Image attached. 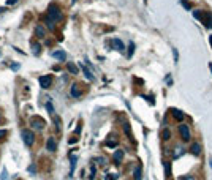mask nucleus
I'll return each mask as SVG.
<instances>
[{"mask_svg": "<svg viewBox=\"0 0 212 180\" xmlns=\"http://www.w3.org/2000/svg\"><path fill=\"white\" fill-rule=\"evenodd\" d=\"M21 136H22V141H24V144H25L27 147L33 145V142H35V134L30 131V130H22V131H21Z\"/></svg>", "mask_w": 212, "mask_h": 180, "instance_id": "obj_2", "label": "nucleus"}, {"mask_svg": "<svg viewBox=\"0 0 212 180\" xmlns=\"http://www.w3.org/2000/svg\"><path fill=\"white\" fill-rule=\"evenodd\" d=\"M70 93H71V96L73 98H79V96H81V90H79L78 88V85H71V90H70Z\"/></svg>", "mask_w": 212, "mask_h": 180, "instance_id": "obj_13", "label": "nucleus"}, {"mask_svg": "<svg viewBox=\"0 0 212 180\" xmlns=\"http://www.w3.org/2000/svg\"><path fill=\"white\" fill-rule=\"evenodd\" d=\"M190 152H192L193 155H199V153H201V145H199V144H193V145L190 147Z\"/></svg>", "mask_w": 212, "mask_h": 180, "instance_id": "obj_18", "label": "nucleus"}, {"mask_svg": "<svg viewBox=\"0 0 212 180\" xmlns=\"http://www.w3.org/2000/svg\"><path fill=\"white\" fill-rule=\"evenodd\" d=\"M11 70H14V71H17V70H19V65H17V63H13V65H11Z\"/></svg>", "mask_w": 212, "mask_h": 180, "instance_id": "obj_31", "label": "nucleus"}, {"mask_svg": "<svg viewBox=\"0 0 212 180\" xmlns=\"http://www.w3.org/2000/svg\"><path fill=\"white\" fill-rule=\"evenodd\" d=\"M106 145H108V147H116V145H117V141H116V139H109V141H106Z\"/></svg>", "mask_w": 212, "mask_h": 180, "instance_id": "obj_24", "label": "nucleus"}, {"mask_svg": "<svg viewBox=\"0 0 212 180\" xmlns=\"http://www.w3.org/2000/svg\"><path fill=\"white\" fill-rule=\"evenodd\" d=\"M48 17H49V19H52L54 22L62 19V11H60V8H59L55 3H52L51 7L48 8Z\"/></svg>", "mask_w": 212, "mask_h": 180, "instance_id": "obj_1", "label": "nucleus"}, {"mask_svg": "<svg viewBox=\"0 0 212 180\" xmlns=\"http://www.w3.org/2000/svg\"><path fill=\"white\" fill-rule=\"evenodd\" d=\"M67 70H68L71 74H78V73H79V68L76 66L75 63H67Z\"/></svg>", "mask_w": 212, "mask_h": 180, "instance_id": "obj_17", "label": "nucleus"}, {"mask_svg": "<svg viewBox=\"0 0 212 180\" xmlns=\"http://www.w3.org/2000/svg\"><path fill=\"white\" fill-rule=\"evenodd\" d=\"M193 16H195L196 19H199V17H201V13H199V11H193Z\"/></svg>", "mask_w": 212, "mask_h": 180, "instance_id": "obj_32", "label": "nucleus"}, {"mask_svg": "<svg viewBox=\"0 0 212 180\" xmlns=\"http://www.w3.org/2000/svg\"><path fill=\"white\" fill-rule=\"evenodd\" d=\"M211 44H212V35H211Z\"/></svg>", "mask_w": 212, "mask_h": 180, "instance_id": "obj_36", "label": "nucleus"}, {"mask_svg": "<svg viewBox=\"0 0 212 180\" xmlns=\"http://www.w3.org/2000/svg\"><path fill=\"white\" fill-rule=\"evenodd\" d=\"M173 117H174L176 120H179V122H182L184 120V112H181V111H177V109H173Z\"/></svg>", "mask_w": 212, "mask_h": 180, "instance_id": "obj_16", "label": "nucleus"}, {"mask_svg": "<svg viewBox=\"0 0 212 180\" xmlns=\"http://www.w3.org/2000/svg\"><path fill=\"white\" fill-rule=\"evenodd\" d=\"M111 46H113V49H116V51H119V52H122L123 49H125L123 43L119 40V38H113V40H111Z\"/></svg>", "mask_w": 212, "mask_h": 180, "instance_id": "obj_6", "label": "nucleus"}, {"mask_svg": "<svg viewBox=\"0 0 212 180\" xmlns=\"http://www.w3.org/2000/svg\"><path fill=\"white\" fill-rule=\"evenodd\" d=\"M179 133H181V136H182V139L184 141H190V130H188V126L187 125H184V123H182L181 126H179Z\"/></svg>", "mask_w": 212, "mask_h": 180, "instance_id": "obj_5", "label": "nucleus"}, {"mask_svg": "<svg viewBox=\"0 0 212 180\" xmlns=\"http://www.w3.org/2000/svg\"><path fill=\"white\" fill-rule=\"evenodd\" d=\"M79 68L84 71V74H86V78L89 79V81H93V74H92V71H90L89 68H87L86 65H79Z\"/></svg>", "mask_w": 212, "mask_h": 180, "instance_id": "obj_11", "label": "nucleus"}, {"mask_svg": "<svg viewBox=\"0 0 212 180\" xmlns=\"http://www.w3.org/2000/svg\"><path fill=\"white\" fill-rule=\"evenodd\" d=\"M7 136V131L5 130H0V137H5Z\"/></svg>", "mask_w": 212, "mask_h": 180, "instance_id": "obj_34", "label": "nucleus"}, {"mask_svg": "<svg viewBox=\"0 0 212 180\" xmlns=\"http://www.w3.org/2000/svg\"><path fill=\"white\" fill-rule=\"evenodd\" d=\"M46 25H48V29H51V30H54V21L49 19V17H46Z\"/></svg>", "mask_w": 212, "mask_h": 180, "instance_id": "obj_22", "label": "nucleus"}, {"mask_svg": "<svg viewBox=\"0 0 212 180\" xmlns=\"http://www.w3.org/2000/svg\"><path fill=\"white\" fill-rule=\"evenodd\" d=\"M173 52H174V62L177 63V60H179V54H177V49H173Z\"/></svg>", "mask_w": 212, "mask_h": 180, "instance_id": "obj_30", "label": "nucleus"}, {"mask_svg": "<svg viewBox=\"0 0 212 180\" xmlns=\"http://www.w3.org/2000/svg\"><path fill=\"white\" fill-rule=\"evenodd\" d=\"M199 21H203V24L206 25V27H212V14L211 13H201V17H199Z\"/></svg>", "mask_w": 212, "mask_h": 180, "instance_id": "obj_7", "label": "nucleus"}, {"mask_svg": "<svg viewBox=\"0 0 212 180\" xmlns=\"http://www.w3.org/2000/svg\"><path fill=\"white\" fill-rule=\"evenodd\" d=\"M182 152H184V149H181V147H176V149H174V153H173V158H179Z\"/></svg>", "mask_w": 212, "mask_h": 180, "instance_id": "obj_20", "label": "nucleus"}, {"mask_svg": "<svg viewBox=\"0 0 212 180\" xmlns=\"http://www.w3.org/2000/svg\"><path fill=\"white\" fill-rule=\"evenodd\" d=\"M70 160H71V174H73V171H75V166H76V160H78V158H76L75 155H71V158H70Z\"/></svg>", "mask_w": 212, "mask_h": 180, "instance_id": "obj_25", "label": "nucleus"}, {"mask_svg": "<svg viewBox=\"0 0 212 180\" xmlns=\"http://www.w3.org/2000/svg\"><path fill=\"white\" fill-rule=\"evenodd\" d=\"M40 52H41V46L37 43V41H33V43H32V54H33V55H40Z\"/></svg>", "mask_w": 212, "mask_h": 180, "instance_id": "obj_14", "label": "nucleus"}, {"mask_svg": "<svg viewBox=\"0 0 212 180\" xmlns=\"http://www.w3.org/2000/svg\"><path fill=\"white\" fill-rule=\"evenodd\" d=\"M46 149L49 150V152H55L57 150V142H55L54 137H49L48 142H46Z\"/></svg>", "mask_w": 212, "mask_h": 180, "instance_id": "obj_8", "label": "nucleus"}, {"mask_svg": "<svg viewBox=\"0 0 212 180\" xmlns=\"http://www.w3.org/2000/svg\"><path fill=\"white\" fill-rule=\"evenodd\" d=\"M123 130H125L127 136H128V137H130V139H131V134H130V126H128V123H125V125H123Z\"/></svg>", "mask_w": 212, "mask_h": 180, "instance_id": "obj_28", "label": "nucleus"}, {"mask_svg": "<svg viewBox=\"0 0 212 180\" xmlns=\"http://www.w3.org/2000/svg\"><path fill=\"white\" fill-rule=\"evenodd\" d=\"M169 137H171V133H169V130H168V128H165L163 131H161V139H163V141H168Z\"/></svg>", "mask_w": 212, "mask_h": 180, "instance_id": "obj_19", "label": "nucleus"}, {"mask_svg": "<svg viewBox=\"0 0 212 180\" xmlns=\"http://www.w3.org/2000/svg\"><path fill=\"white\" fill-rule=\"evenodd\" d=\"M181 3L184 5V8H185V10H192V5L188 3L187 0H181Z\"/></svg>", "mask_w": 212, "mask_h": 180, "instance_id": "obj_27", "label": "nucleus"}, {"mask_svg": "<svg viewBox=\"0 0 212 180\" xmlns=\"http://www.w3.org/2000/svg\"><path fill=\"white\" fill-rule=\"evenodd\" d=\"M30 125L33 130H38V131H41V130L45 128V120L40 119V117H33V119L30 120Z\"/></svg>", "mask_w": 212, "mask_h": 180, "instance_id": "obj_3", "label": "nucleus"}, {"mask_svg": "<svg viewBox=\"0 0 212 180\" xmlns=\"http://www.w3.org/2000/svg\"><path fill=\"white\" fill-rule=\"evenodd\" d=\"M95 161H98V164H106V160L103 158V156H100V158H95Z\"/></svg>", "mask_w": 212, "mask_h": 180, "instance_id": "obj_29", "label": "nucleus"}, {"mask_svg": "<svg viewBox=\"0 0 212 180\" xmlns=\"http://www.w3.org/2000/svg\"><path fill=\"white\" fill-rule=\"evenodd\" d=\"M0 180H8V171H7V167H3V169H2V175H0Z\"/></svg>", "mask_w": 212, "mask_h": 180, "instance_id": "obj_21", "label": "nucleus"}, {"mask_svg": "<svg viewBox=\"0 0 212 180\" xmlns=\"http://www.w3.org/2000/svg\"><path fill=\"white\" fill-rule=\"evenodd\" d=\"M17 3V0H7V5H14Z\"/></svg>", "mask_w": 212, "mask_h": 180, "instance_id": "obj_33", "label": "nucleus"}, {"mask_svg": "<svg viewBox=\"0 0 212 180\" xmlns=\"http://www.w3.org/2000/svg\"><path fill=\"white\" fill-rule=\"evenodd\" d=\"M122 158H123V150H116L114 152V161H116V164H119L122 161Z\"/></svg>", "mask_w": 212, "mask_h": 180, "instance_id": "obj_15", "label": "nucleus"}, {"mask_svg": "<svg viewBox=\"0 0 212 180\" xmlns=\"http://www.w3.org/2000/svg\"><path fill=\"white\" fill-rule=\"evenodd\" d=\"M76 141H78V137H71V139H70V144H75Z\"/></svg>", "mask_w": 212, "mask_h": 180, "instance_id": "obj_35", "label": "nucleus"}, {"mask_svg": "<svg viewBox=\"0 0 212 180\" xmlns=\"http://www.w3.org/2000/svg\"><path fill=\"white\" fill-rule=\"evenodd\" d=\"M35 33H37V37H38V38H45V37H46V30H45V27H43V25H40V24H38V25H37V29H35Z\"/></svg>", "mask_w": 212, "mask_h": 180, "instance_id": "obj_12", "label": "nucleus"}, {"mask_svg": "<svg viewBox=\"0 0 212 180\" xmlns=\"http://www.w3.org/2000/svg\"><path fill=\"white\" fill-rule=\"evenodd\" d=\"M38 82H40V85H41L43 88H49V87H51V84H52V76H51V74L40 76Z\"/></svg>", "mask_w": 212, "mask_h": 180, "instance_id": "obj_4", "label": "nucleus"}, {"mask_svg": "<svg viewBox=\"0 0 212 180\" xmlns=\"http://www.w3.org/2000/svg\"><path fill=\"white\" fill-rule=\"evenodd\" d=\"M133 52H135V44L130 43V46H128V57H131V55H133Z\"/></svg>", "mask_w": 212, "mask_h": 180, "instance_id": "obj_26", "label": "nucleus"}, {"mask_svg": "<svg viewBox=\"0 0 212 180\" xmlns=\"http://www.w3.org/2000/svg\"><path fill=\"white\" fill-rule=\"evenodd\" d=\"M52 57L57 58V60H60V62H65L67 60V54L63 51H54V52H52Z\"/></svg>", "mask_w": 212, "mask_h": 180, "instance_id": "obj_9", "label": "nucleus"}, {"mask_svg": "<svg viewBox=\"0 0 212 180\" xmlns=\"http://www.w3.org/2000/svg\"><path fill=\"white\" fill-rule=\"evenodd\" d=\"M46 109H48L49 114H54V106H52V103H51V101L46 103Z\"/></svg>", "mask_w": 212, "mask_h": 180, "instance_id": "obj_23", "label": "nucleus"}, {"mask_svg": "<svg viewBox=\"0 0 212 180\" xmlns=\"http://www.w3.org/2000/svg\"><path fill=\"white\" fill-rule=\"evenodd\" d=\"M146 2H147V0H144V3H146Z\"/></svg>", "mask_w": 212, "mask_h": 180, "instance_id": "obj_37", "label": "nucleus"}, {"mask_svg": "<svg viewBox=\"0 0 212 180\" xmlns=\"http://www.w3.org/2000/svg\"><path fill=\"white\" fill-rule=\"evenodd\" d=\"M133 179H135V180H141V179H143V167H141V164H138V166L135 167Z\"/></svg>", "mask_w": 212, "mask_h": 180, "instance_id": "obj_10", "label": "nucleus"}]
</instances>
